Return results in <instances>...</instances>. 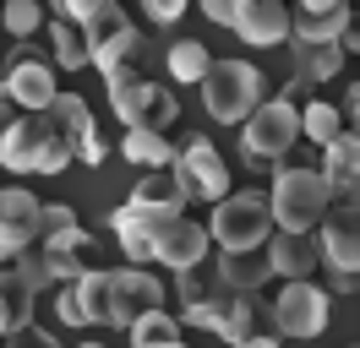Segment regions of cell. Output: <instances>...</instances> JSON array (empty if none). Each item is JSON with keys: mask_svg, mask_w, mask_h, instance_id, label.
Masks as SVG:
<instances>
[{"mask_svg": "<svg viewBox=\"0 0 360 348\" xmlns=\"http://www.w3.org/2000/svg\"><path fill=\"white\" fill-rule=\"evenodd\" d=\"M224 304H229V294H224V300L186 304V326H202V332H219V326H224Z\"/></svg>", "mask_w": 360, "mask_h": 348, "instance_id": "cell-34", "label": "cell"}, {"mask_svg": "<svg viewBox=\"0 0 360 348\" xmlns=\"http://www.w3.org/2000/svg\"><path fill=\"white\" fill-rule=\"evenodd\" d=\"M131 201H136V207H153V213H169V218L186 213V196H180L175 174H164V169H148V174H142V180H136V191H131Z\"/></svg>", "mask_w": 360, "mask_h": 348, "instance_id": "cell-23", "label": "cell"}, {"mask_svg": "<svg viewBox=\"0 0 360 348\" xmlns=\"http://www.w3.org/2000/svg\"><path fill=\"white\" fill-rule=\"evenodd\" d=\"M17 120H22V109L11 104V93H6V87H0V142H6V136H11V130H17Z\"/></svg>", "mask_w": 360, "mask_h": 348, "instance_id": "cell-37", "label": "cell"}, {"mask_svg": "<svg viewBox=\"0 0 360 348\" xmlns=\"http://www.w3.org/2000/svg\"><path fill=\"white\" fill-rule=\"evenodd\" d=\"M240 6H246V0H202L207 22H219V27H235V17H240Z\"/></svg>", "mask_w": 360, "mask_h": 348, "instance_id": "cell-36", "label": "cell"}, {"mask_svg": "<svg viewBox=\"0 0 360 348\" xmlns=\"http://www.w3.org/2000/svg\"><path fill=\"white\" fill-rule=\"evenodd\" d=\"M33 321V294H27L11 267H0V337Z\"/></svg>", "mask_w": 360, "mask_h": 348, "instance_id": "cell-26", "label": "cell"}, {"mask_svg": "<svg viewBox=\"0 0 360 348\" xmlns=\"http://www.w3.org/2000/svg\"><path fill=\"white\" fill-rule=\"evenodd\" d=\"M71 300L82 326H110V272H82L71 283Z\"/></svg>", "mask_w": 360, "mask_h": 348, "instance_id": "cell-22", "label": "cell"}, {"mask_svg": "<svg viewBox=\"0 0 360 348\" xmlns=\"http://www.w3.org/2000/svg\"><path fill=\"white\" fill-rule=\"evenodd\" d=\"M148 310H164V288L153 272H142V267L110 272V326H131Z\"/></svg>", "mask_w": 360, "mask_h": 348, "instance_id": "cell-11", "label": "cell"}, {"mask_svg": "<svg viewBox=\"0 0 360 348\" xmlns=\"http://www.w3.org/2000/svg\"><path fill=\"white\" fill-rule=\"evenodd\" d=\"M316 229H322L316 256L328 261V272H355L360 267V207H355V196H344L338 207H328Z\"/></svg>", "mask_w": 360, "mask_h": 348, "instance_id": "cell-10", "label": "cell"}, {"mask_svg": "<svg viewBox=\"0 0 360 348\" xmlns=\"http://www.w3.org/2000/svg\"><path fill=\"white\" fill-rule=\"evenodd\" d=\"M344 130H349V126L338 120V109H333V104H322V98H316V104L300 109V136H306V142H316V147H333Z\"/></svg>", "mask_w": 360, "mask_h": 348, "instance_id": "cell-27", "label": "cell"}, {"mask_svg": "<svg viewBox=\"0 0 360 348\" xmlns=\"http://www.w3.org/2000/svg\"><path fill=\"white\" fill-rule=\"evenodd\" d=\"M6 337H11V348H60V343L44 332V326H33V321L17 326V332H6Z\"/></svg>", "mask_w": 360, "mask_h": 348, "instance_id": "cell-35", "label": "cell"}, {"mask_svg": "<svg viewBox=\"0 0 360 348\" xmlns=\"http://www.w3.org/2000/svg\"><path fill=\"white\" fill-rule=\"evenodd\" d=\"M49 39H55V60L66 65V71H82L88 65V44H82V27H71V22H49Z\"/></svg>", "mask_w": 360, "mask_h": 348, "instance_id": "cell-30", "label": "cell"}, {"mask_svg": "<svg viewBox=\"0 0 360 348\" xmlns=\"http://www.w3.org/2000/svg\"><path fill=\"white\" fill-rule=\"evenodd\" d=\"M268 98V76L251 60H207L202 71V104L219 126H240L251 109Z\"/></svg>", "mask_w": 360, "mask_h": 348, "instance_id": "cell-2", "label": "cell"}, {"mask_svg": "<svg viewBox=\"0 0 360 348\" xmlns=\"http://www.w3.org/2000/svg\"><path fill=\"white\" fill-rule=\"evenodd\" d=\"M148 261H164V267H175V272L207 261V229H202V223H191L186 213L169 218V223L153 234V256H148Z\"/></svg>", "mask_w": 360, "mask_h": 348, "instance_id": "cell-14", "label": "cell"}, {"mask_svg": "<svg viewBox=\"0 0 360 348\" xmlns=\"http://www.w3.org/2000/svg\"><path fill=\"white\" fill-rule=\"evenodd\" d=\"M82 348H98V343H82Z\"/></svg>", "mask_w": 360, "mask_h": 348, "instance_id": "cell-42", "label": "cell"}, {"mask_svg": "<svg viewBox=\"0 0 360 348\" xmlns=\"http://www.w3.org/2000/svg\"><path fill=\"white\" fill-rule=\"evenodd\" d=\"M219 283H224V294H262V283H268V261L257 256H219Z\"/></svg>", "mask_w": 360, "mask_h": 348, "instance_id": "cell-25", "label": "cell"}, {"mask_svg": "<svg viewBox=\"0 0 360 348\" xmlns=\"http://www.w3.org/2000/svg\"><path fill=\"white\" fill-rule=\"evenodd\" d=\"M202 300H224V283H219L213 261H197V267L180 272V304H202Z\"/></svg>", "mask_w": 360, "mask_h": 348, "instance_id": "cell-29", "label": "cell"}, {"mask_svg": "<svg viewBox=\"0 0 360 348\" xmlns=\"http://www.w3.org/2000/svg\"><path fill=\"white\" fill-rule=\"evenodd\" d=\"M295 142H300V109H295V104H284V98H262V104L246 114L240 152H246L251 163H278Z\"/></svg>", "mask_w": 360, "mask_h": 348, "instance_id": "cell-5", "label": "cell"}, {"mask_svg": "<svg viewBox=\"0 0 360 348\" xmlns=\"http://www.w3.org/2000/svg\"><path fill=\"white\" fill-rule=\"evenodd\" d=\"M235 33H240L251 49H262V44H290V11L273 6V0H246L240 17H235Z\"/></svg>", "mask_w": 360, "mask_h": 348, "instance_id": "cell-18", "label": "cell"}, {"mask_svg": "<svg viewBox=\"0 0 360 348\" xmlns=\"http://www.w3.org/2000/svg\"><path fill=\"white\" fill-rule=\"evenodd\" d=\"M120 152H126V158H131L136 169H175V142H169V136H158V130H126V142H120Z\"/></svg>", "mask_w": 360, "mask_h": 348, "instance_id": "cell-21", "label": "cell"}, {"mask_svg": "<svg viewBox=\"0 0 360 348\" xmlns=\"http://www.w3.org/2000/svg\"><path fill=\"white\" fill-rule=\"evenodd\" d=\"M126 332H131V348H164V343H180V321H175V316H164V310L136 316Z\"/></svg>", "mask_w": 360, "mask_h": 348, "instance_id": "cell-28", "label": "cell"}, {"mask_svg": "<svg viewBox=\"0 0 360 348\" xmlns=\"http://www.w3.org/2000/svg\"><path fill=\"white\" fill-rule=\"evenodd\" d=\"M142 6H148V17H153V22H175L180 11H186V0H142Z\"/></svg>", "mask_w": 360, "mask_h": 348, "instance_id": "cell-38", "label": "cell"}, {"mask_svg": "<svg viewBox=\"0 0 360 348\" xmlns=\"http://www.w3.org/2000/svg\"><path fill=\"white\" fill-rule=\"evenodd\" d=\"M349 0H295L290 44H338L349 33Z\"/></svg>", "mask_w": 360, "mask_h": 348, "instance_id": "cell-13", "label": "cell"}, {"mask_svg": "<svg viewBox=\"0 0 360 348\" xmlns=\"http://www.w3.org/2000/svg\"><path fill=\"white\" fill-rule=\"evenodd\" d=\"M44 114H49V126L60 130V142L71 147V158H82L88 169L104 163V142H98V126H93V109L82 104V93H55Z\"/></svg>", "mask_w": 360, "mask_h": 348, "instance_id": "cell-8", "label": "cell"}, {"mask_svg": "<svg viewBox=\"0 0 360 348\" xmlns=\"http://www.w3.org/2000/svg\"><path fill=\"white\" fill-rule=\"evenodd\" d=\"M213 239L224 256H257L273 239V218H268V196L262 191H240L213 201Z\"/></svg>", "mask_w": 360, "mask_h": 348, "instance_id": "cell-3", "label": "cell"}, {"mask_svg": "<svg viewBox=\"0 0 360 348\" xmlns=\"http://www.w3.org/2000/svg\"><path fill=\"white\" fill-rule=\"evenodd\" d=\"M120 27H131V17H126L120 6H98V11H93V17L82 22V44H88V49H98V44H104V39H115Z\"/></svg>", "mask_w": 360, "mask_h": 348, "instance_id": "cell-33", "label": "cell"}, {"mask_svg": "<svg viewBox=\"0 0 360 348\" xmlns=\"http://www.w3.org/2000/svg\"><path fill=\"white\" fill-rule=\"evenodd\" d=\"M39 22H44V6H39V0H0V27H6V33L27 39Z\"/></svg>", "mask_w": 360, "mask_h": 348, "instance_id": "cell-32", "label": "cell"}, {"mask_svg": "<svg viewBox=\"0 0 360 348\" xmlns=\"http://www.w3.org/2000/svg\"><path fill=\"white\" fill-rule=\"evenodd\" d=\"M338 65H344V49L338 44H295V82H333Z\"/></svg>", "mask_w": 360, "mask_h": 348, "instance_id": "cell-24", "label": "cell"}, {"mask_svg": "<svg viewBox=\"0 0 360 348\" xmlns=\"http://www.w3.org/2000/svg\"><path fill=\"white\" fill-rule=\"evenodd\" d=\"M0 87L11 93V104L22 109V114H44L49 98L60 93L55 76H49V65H39V60H17V65H11V76H6Z\"/></svg>", "mask_w": 360, "mask_h": 348, "instance_id": "cell-17", "label": "cell"}, {"mask_svg": "<svg viewBox=\"0 0 360 348\" xmlns=\"http://www.w3.org/2000/svg\"><path fill=\"white\" fill-rule=\"evenodd\" d=\"M219 337H229V348H235V343H251V337H273L268 300H262V294H229Z\"/></svg>", "mask_w": 360, "mask_h": 348, "instance_id": "cell-16", "label": "cell"}, {"mask_svg": "<svg viewBox=\"0 0 360 348\" xmlns=\"http://www.w3.org/2000/svg\"><path fill=\"white\" fill-rule=\"evenodd\" d=\"M273 6H284V0H273Z\"/></svg>", "mask_w": 360, "mask_h": 348, "instance_id": "cell-43", "label": "cell"}, {"mask_svg": "<svg viewBox=\"0 0 360 348\" xmlns=\"http://www.w3.org/2000/svg\"><path fill=\"white\" fill-rule=\"evenodd\" d=\"M322 185L344 201V196H355V185H360V142H355V130H344L333 147H328V158H322Z\"/></svg>", "mask_w": 360, "mask_h": 348, "instance_id": "cell-20", "label": "cell"}, {"mask_svg": "<svg viewBox=\"0 0 360 348\" xmlns=\"http://www.w3.org/2000/svg\"><path fill=\"white\" fill-rule=\"evenodd\" d=\"M110 223H115L120 250H126L131 261H148V256H153V234L169 223V213H153V207H136V201H126V207H120Z\"/></svg>", "mask_w": 360, "mask_h": 348, "instance_id": "cell-15", "label": "cell"}, {"mask_svg": "<svg viewBox=\"0 0 360 348\" xmlns=\"http://www.w3.org/2000/svg\"><path fill=\"white\" fill-rule=\"evenodd\" d=\"M355 272H328V288H338V294H355Z\"/></svg>", "mask_w": 360, "mask_h": 348, "instance_id": "cell-39", "label": "cell"}, {"mask_svg": "<svg viewBox=\"0 0 360 348\" xmlns=\"http://www.w3.org/2000/svg\"><path fill=\"white\" fill-rule=\"evenodd\" d=\"M328 207H333V191L322 185V174H316V169H300V163H278V169H273L268 218L284 229V234H306V229H316Z\"/></svg>", "mask_w": 360, "mask_h": 348, "instance_id": "cell-1", "label": "cell"}, {"mask_svg": "<svg viewBox=\"0 0 360 348\" xmlns=\"http://www.w3.org/2000/svg\"><path fill=\"white\" fill-rule=\"evenodd\" d=\"M110 104H115V114L126 120V130H158V136H164V126H175V114H180L175 93H164L158 82L115 87V93H110Z\"/></svg>", "mask_w": 360, "mask_h": 348, "instance_id": "cell-9", "label": "cell"}, {"mask_svg": "<svg viewBox=\"0 0 360 348\" xmlns=\"http://www.w3.org/2000/svg\"><path fill=\"white\" fill-rule=\"evenodd\" d=\"M322 267L316 245L306 234H273L268 239V272H284L290 283H311V272Z\"/></svg>", "mask_w": 360, "mask_h": 348, "instance_id": "cell-19", "label": "cell"}, {"mask_svg": "<svg viewBox=\"0 0 360 348\" xmlns=\"http://www.w3.org/2000/svg\"><path fill=\"white\" fill-rule=\"evenodd\" d=\"M164 348H186V343H164Z\"/></svg>", "mask_w": 360, "mask_h": 348, "instance_id": "cell-41", "label": "cell"}, {"mask_svg": "<svg viewBox=\"0 0 360 348\" xmlns=\"http://www.w3.org/2000/svg\"><path fill=\"white\" fill-rule=\"evenodd\" d=\"M235 348H278V337H251V343H235Z\"/></svg>", "mask_w": 360, "mask_h": 348, "instance_id": "cell-40", "label": "cell"}, {"mask_svg": "<svg viewBox=\"0 0 360 348\" xmlns=\"http://www.w3.org/2000/svg\"><path fill=\"white\" fill-rule=\"evenodd\" d=\"M175 185L186 201H224L229 196V169H224V158L213 152V142L207 136H191L186 147L175 152Z\"/></svg>", "mask_w": 360, "mask_h": 348, "instance_id": "cell-6", "label": "cell"}, {"mask_svg": "<svg viewBox=\"0 0 360 348\" xmlns=\"http://www.w3.org/2000/svg\"><path fill=\"white\" fill-rule=\"evenodd\" d=\"M202 71H207V49L197 39H180L169 49V76L175 82H202Z\"/></svg>", "mask_w": 360, "mask_h": 348, "instance_id": "cell-31", "label": "cell"}, {"mask_svg": "<svg viewBox=\"0 0 360 348\" xmlns=\"http://www.w3.org/2000/svg\"><path fill=\"white\" fill-rule=\"evenodd\" d=\"M278 337H316L328 326V294L316 283H284V294L268 304Z\"/></svg>", "mask_w": 360, "mask_h": 348, "instance_id": "cell-7", "label": "cell"}, {"mask_svg": "<svg viewBox=\"0 0 360 348\" xmlns=\"http://www.w3.org/2000/svg\"><path fill=\"white\" fill-rule=\"evenodd\" d=\"M0 163L11 174H60L71 163V147L49 126V114H22L17 130L0 142Z\"/></svg>", "mask_w": 360, "mask_h": 348, "instance_id": "cell-4", "label": "cell"}, {"mask_svg": "<svg viewBox=\"0 0 360 348\" xmlns=\"http://www.w3.org/2000/svg\"><path fill=\"white\" fill-rule=\"evenodd\" d=\"M39 207L33 191H17V185H0V261L22 256L27 245H39Z\"/></svg>", "mask_w": 360, "mask_h": 348, "instance_id": "cell-12", "label": "cell"}]
</instances>
